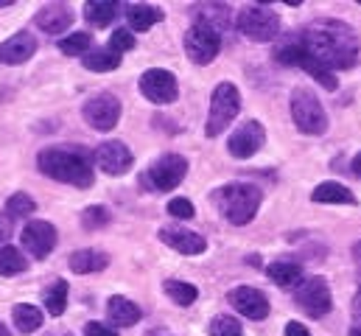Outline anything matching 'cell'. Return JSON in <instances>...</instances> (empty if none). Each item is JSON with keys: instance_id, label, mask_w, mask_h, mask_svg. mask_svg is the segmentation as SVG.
I'll list each match as a JSON object with an SVG mask.
<instances>
[{"instance_id": "6da1fadb", "label": "cell", "mask_w": 361, "mask_h": 336, "mask_svg": "<svg viewBox=\"0 0 361 336\" xmlns=\"http://www.w3.org/2000/svg\"><path fill=\"white\" fill-rule=\"evenodd\" d=\"M305 51L331 71H350L359 62V37L342 20H317L300 34Z\"/></svg>"}, {"instance_id": "7c38bea8", "label": "cell", "mask_w": 361, "mask_h": 336, "mask_svg": "<svg viewBox=\"0 0 361 336\" xmlns=\"http://www.w3.org/2000/svg\"><path fill=\"white\" fill-rule=\"evenodd\" d=\"M230 306L241 314V317H250L252 323H261L269 317V300L264 292L252 289V286H235L230 294H227Z\"/></svg>"}, {"instance_id": "b9f144b4", "label": "cell", "mask_w": 361, "mask_h": 336, "mask_svg": "<svg viewBox=\"0 0 361 336\" xmlns=\"http://www.w3.org/2000/svg\"><path fill=\"white\" fill-rule=\"evenodd\" d=\"M350 171H353L356 176H361V152L356 155V157H353V163H350Z\"/></svg>"}, {"instance_id": "ba28073f", "label": "cell", "mask_w": 361, "mask_h": 336, "mask_svg": "<svg viewBox=\"0 0 361 336\" xmlns=\"http://www.w3.org/2000/svg\"><path fill=\"white\" fill-rule=\"evenodd\" d=\"M188 174V160L182 155H163L154 160L149 171L140 176V182L152 191H174Z\"/></svg>"}, {"instance_id": "4316f807", "label": "cell", "mask_w": 361, "mask_h": 336, "mask_svg": "<svg viewBox=\"0 0 361 336\" xmlns=\"http://www.w3.org/2000/svg\"><path fill=\"white\" fill-rule=\"evenodd\" d=\"M118 14V3L115 0H92L85 6V20L95 28H106Z\"/></svg>"}, {"instance_id": "4fadbf2b", "label": "cell", "mask_w": 361, "mask_h": 336, "mask_svg": "<svg viewBox=\"0 0 361 336\" xmlns=\"http://www.w3.org/2000/svg\"><path fill=\"white\" fill-rule=\"evenodd\" d=\"M56 241H59V236H56V227L51 222L37 219V222H28L23 227V250L31 252V258H39V260L48 258L56 247Z\"/></svg>"}, {"instance_id": "2e32d148", "label": "cell", "mask_w": 361, "mask_h": 336, "mask_svg": "<svg viewBox=\"0 0 361 336\" xmlns=\"http://www.w3.org/2000/svg\"><path fill=\"white\" fill-rule=\"evenodd\" d=\"M160 241L169 244L171 250H177L180 255H202L207 250V241L199 233L185 230V227H163L160 230Z\"/></svg>"}, {"instance_id": "8d00e7d4", "label": "cell", "mask_w": 361, "mask_h": 336, "mask_svg": "<svg viewBox=\"0 0 361 336\" xmlns=\"http://www.w3.org/2000/svg\"><path fill=\"white\" fill-rule=\"evenodd\" d=\"M169 213L174 216V219H193V205H190V199H185V196H177V199H171L169 202Z\"/></svg>"}, {"instance_id": "30bf717a", "label": "cell", "mask_w": 361, "mask_h": 336, "mask_svg": "<svg viewBox=\"0 0 361 336\" xmlns=\"http://www.w3.org/2000/svg\"><path fill=\"white\" fill-rule=\"evenodd\" d=\"M82 115L95 132H109L121 121V101L112 92H98L82 107Z\"/></svg>"}, {"instance_id": "52a82bcc", "label": "cell", "mask_w": 361, "mask_h": 336, "mask_svg": "<svg viewBox=\"0 0 361 336\" xmlns=\"http://www.w3.org/2000/svg\"><path fill=\"white\" fill-rule=\"evenodd\" d=\"M221 51V34L204 23H193L185 34V54L193 65H210Z\"/></svg>"}, {"instance_id": "f1b7e54d", "label": "cell", "mask_w": 361, "mask_h": 336, "mask_svg": "<svg viewBox=\"0 0 361 336\" xmlns=\"http://www.w3.org/2000/svg\"><path fill=\"white\" fill-rule=\"evenodd\" d=\"M25 269H28V258L23 255V250H17L11 244L0 247V275L3 277H14V275H20Z\"/></svg>"}, {"instance_id": "ac0fdd59", "label": "cell", "mask_w": 361, "mask_h": 336, "mask_svg": "<svg viewBox=\"0 0 361 336\" xmlns=\"http://www.w3.org/2000/svg\"><path fill=\"white\" fill-rule=\"evenodd\" d=\"M34 23L45 31V34H62L68 25H73V8L68 3H48L37 11Z\"/></svg>"}, {"instance_id": "277c9868", "label": "cell", "mask_w": 361, "mask_h": 336, "mask_svg": "<svg viewBox=\"0 0 361 336\" xmlns=\"http://www.w3.org/2000/svg\"><path fill=\"white\" fill-rule=\"evenodd\" d=\"M238 109H241V92H238V87L233 82L216 84V90L210 95V112H207L204 135L207 138H219L233 124V118L238 115Z\"/></svg>"}, {"instance_id": "1f68e13d", "label": "cell", "mask_w": 361, "mask_h": 336, "mask_svg": "<svg viewBox=\"0 0 361 336\" xmlns=\"http://www.w3.org/2000/svg\"><path fill=\"white\" fill-rule=\"evenodd\" d=\"M90 48H92V37L87 31H76V34H71V37H65L59 42V51L65 56H85Z\"/></svg>"}, {"instance_id": "d6986e66", "label": "cell", "mask_w": 361, "mask_h": 336, "mask_svg": "<svg viewBox=\"0 0 361 336\" xmlns=\"http://www.w3.org/2000/svg\"><path fill=\"white\" fill-rule=\"evenodd\" d=\"M106 317H109V323L118 325V328H132V325L140 323L143 314H140V308H137L132 300L115 294V297H109V303H106Z\"/></svg>"}, {"instance_id": "d6a6232c", "label": "cell", "mask_w": 361, "mask_h": 336, "mask_svg": "<svg viewBox=\"0 0 361 336\" xmlns=\"http://www.w3.org/2000/svg\"><path fill=\"white\" fill-rule=\"evenodd\" d=\"M34 199L28 196V193H11L8 199H6V216L8 219H25V216H31L34 213Z\"/></svg>"}, {"instance_id": "3957f363", "label": "cell", "mask_w": 361, "mask_h": 336, "mask_svg": "<svg viewBox=\"0 0 361 336\" xmlns=\"http://www.w3.org/2000/svg\"><path fill=\"white\" fill-rule=\"evenodd\" d=\"M213 202L219 205V210L224 213V219L235 227L241 224H250L264 202V193L258 185H250V182H233V185H224L219 191H213Z\"/></svg>"}, {"instance_id": "83f0119b", "label": "cell", "mask_w": 361, "mask_h": 336, "mask_svg": "<svg viewBox=\"0 0 361 336\" xmlns=\"http://www.w3.org/2000/svg\"><path fill=\"white\" fill-rule=\"evenodd\" d=\"M68 308V280H54L48 289H45V311L51 317H62Z\"/></svg>"}, {"instance_id": "cb8c5ba5", "label": "cell", "mask_w": 361, "mask_h": 336, "mask_svg": "<svg viewBox=\"0 0 361 336\" xmlns=\"http://www.w3.org/2000/svg\"><path fill=\"white\" fill-rule=\"evenodd\" d=\"M85 68L92 73H109V71H118L121 68V54H115L109 45L104 48H90L85 56H82Z\"/></svg>"}, {"instance_id": "603a6c76", "label": "cell", "mask_w": 361, "mask_h": 336, "mask_svg": "<svg viewBox=\"0 0 361 336\" xmlns=\"http://www.w3.org/2000/svg\"><path fill=\"white\" fill-rule=\"evenodd\" d=\"M71 269L79 272V275H95V272H104L109 266V255L98 250H79L71 255Z\"/></svg>"}, {"instance_id": "5b68a950", "label": "cell", "mask_w": 361, "mask_h": 336, "mask_svg": "<svg viewBox=\"0 0 361 336\" xmlns=\"http://www.w3.org/2000/svg\"><path fill=\"white\" fill-rule=\"evenodd\" d=\"M291 121L305 135H322L328 129V115H325V107L319 104L317 92H311L305 87H297L291 92Z\"/></svg>"}, {"instance_id": "8992f818", "label": "cell", "mask_w": 361, "mask_h": 336, "mask_svg": "<svg viewBox=\"0 0 361 336\" xmlns=\"http://www.w3.org/2000/svg\"><path fill=\"white\" fill-rule=\"evenodd\" d=\"M235 25L244 37L255 40V42H269L280 34V17L277 11H271L269 6L258 3V6H247L238 11Z\"/></svg>"}, {"instance_id": "7bdbcfd3", "label": "cell", "mask_w": 361, "mask_h": 336, "mask_svg": "<svg viewBox=\"0 0 361 336\" xmlns=\"http://www.w3.org/2000/svg\"><path fill=\"white\" fill-rule=\"evenodd\" d=\"M353 260L361 266V241H356V244H353Z\"/></svg>"}, {"instance_id": "4dcf8cb0", "label": "cell", "mask_w": 361, "mask_h": 336, "mask_svg": "<svg viewBox=\"0 0 361 336\" xmlns=\"http://www.w3.org/2000/svg\"><path fill=\"white\" fill-rule=\"evenodd\" d=\"M163 289H166V294H169L177 306H193L196 297H199V289L190 286V283H182V280H166Z\"/></svg>"}, {"instance_id": "e575fe53", "label": "cell", "mask_w": 361, "mask_h": 336, "mask_svg": "<svg viewBox=\"0 0 361 336\" xmlns=\"http://www.w3.org/2000/svg\"><path fill=\"white\" fill-rule=\"evenodd\" d=\"M109 210L104 208V205H92V208H87L85 213H82V224L87 227V230H98V227H106L109 224Z\"/></svg>"}, {"instance_id": "7a4b0ae2", "label": "cell", "mask_w": 361, "mask_h": 336, "mask_svg": "<svg viewBox=\"0 0 361 336\" xmlns=\"http://www.w3.org/2000/svg\"><path fill=\"white\" fill-rule=\"evenodd\" d=\"M37 166L45 176L65 182V185H76V188H90L92 185V163L85 157V152L79 149H68V146H51L42 149L37 157Z\"/></svg>"}, {"instance_id": "8fae6325", "label": "cell", "mask_w": 361, "mask_h": 336, "mask_svg": "<svg viewBox=\"0 0 361 336\" xmlns=\"http://www.w3.org/2000/svg\"><path fill=\"white\" fill-rule=\"evenodd\" d=\"M140 92L152 104H171L180 95V84L174 79V73H169L163 68H152L140 76Z\"/></svg>"}, {"instance_id": "836d02e7", "label": "cell", "mask_w": 361, "mask_h": 336, "mask_svg": "<svg viewBox=\"0 0 361 336\" xmlns=\"http://www.w3.org/2000/svg\"><path fill=\"white\" fill-rule=\"evenodd\" d=\"M210 336H244V331H241V323H238L235 317L219 314V317L210 323Z\"/></svg>"}, {"instance_id": "f6af8a7d", "label": "cell", "mask_w": 361, "mask_h": 336, "mask_svg": "<svg viewBox=\"0 0 361 336\" xmlns=\"http://www.w3.org/2000/svg\"><path fill=\"white\" fill-rule=\"evenodd\" d=\"M350 336H361V328H350Z\"/></svg>"}, {"instance_id": "d4e9b609", "label": "cell", "mask_w": 361, "mask_h": 336, "mask_svg": "<svg viewBox=\"0 0 361 336\" xmlns=\"http://www.w3.org/2000/svg\"><path fill=\"white\" fill-rule=\"evenodd\" d=\"M11 317H14V328H17L20 334H34V331H39L42 323H45L42 311H39L37 306H31V303H17L14 311H11Z\"/></svg>"}, {"instance_id": "7402d4cb", "label": "cell", "mask_w": 361, "mask_h": 336, "mask_svg": "<svg viewBox=\"0 0 361 336\" xmlns=\"http://www.w3.org/2000/svg\"><path fill=\"white\" fill-rule=\"evenodd\" d=\"M314 202L319 205H356V196L350 188H345L342 182H319L311 193Z\"/></svg>"}, {"instance_id": "60d3db41", "label": "cell", "mask_w": 361, "mask_h": 336, "mask_svg": "<svg viewBox=\"0 0 361 336\" xmlns=\"http://www.w3.org/2000/svg\"><path fill=\"white\" fill-rule=\"evenodd\" d=\"M353 328H361V286L359 292H356V297H353Z\"/></svg>"}, {"instance_id": "9a60e30c", "label": "cell", "mask_w": 361, "mask_h": 336, "mask_svg": "<svg viewBox=\"0 0 361 336\" xmlns=\"http://www.w3.org/2000/svg\"><path fill=\"white\" fill-rule=\"evenodd\" d=\"M92 160H95V166L101 168L104 174H109V176L126 174V171L132 168V163H135L129 146H123L121 140H106V143H101V146L95 149Z\"/></svg>"}, {"instance_id": "ffe728a7", "label": "cell", "mask_w": 361, "mask_h": 336, "mask_svg": "<svg viewBox=\"0 0 361 336\" xmlns=\"http://www.w3.org/2000/svg\"><path fill=\"white\" fill-rule=\"evenodd\" d=\"M163 17H166L163 8L149 6V3H132V6L126 8V23H129L132 31H149V28L157 25Z\"/></svg>"}, {"instance_id": "f35d334b", "label": "cell", "mask_w": 361, "mask_h": 336, "mask_svg": "<svg viewBox=\"0 0 361 336\" xmlns=\"http://www.w3.org/2000/svg\"><path fill=\"white\" fill-rule=\"evenodd\" d=\"M8 239H11V219L8 216H0V247L8 244Z\"/></svg>"}, {"instance_id": "bcb514c9", "label": "cell", "mask_w": 361, "mask_h": 336, "mask_svg": "<svg viewBox=\"0 0 361 336\" xmlns=\"http://www.w3.org/2000/svg\"><path fill=\"white\" fill-rule=\"evenodd\" d=\"M0 6H11V0H0Z\"/></svg>"}, {"instance_id": "d590c367", "label": "cell", "mask_w": 361, "mask_h": 336, "mask_svg": "<svg viewBox=\"0 0 361 336\" xmlns=\"http://www.w3.org/2000/svg\"><path fill=\"white\" fill-rule=\"evenodd\" d=\"M109 48H112L115 54L132 51V48H135V34H132L129 28H115L112 37H109Z\"/></svg>"}, {"instance_id": "e0dca14e", "label": "cell", "mask_w": 361, "mask_h": 336, "mask_svg": "<svg viewBox=\"0 0 361 336\" xmlns=\"http://www.w3.org/2000/svg\"><path fill=\"white\" fill-rule=\"evenodd\" d=\"M37 54V40L28 31H20L14 37H8L0 45V65H23Z\"/></svg>"}, {"instance_id": "f546056e", "label": "cell", "mask_w": 361, "mask_h": 336, "mask_svg": "<svg viewBox=\"0 0 361 336\" xmlns=\"http://www.w3.org/2000/svg\"><path fill=\"white\" fill-rule=\"evenodd\" d=\"M196 23H204L210 28H224L230 23V11L227 6H219V3H207V6H199L196 8Z\"/></svg>"}, {"instance_id": "ee69618b", "label": "cell", "mask_w": 361, "mask_h": 336, "mask_svg": "<svg viewBox=\"0 0 361 336\" xmlns=\"http://www.w3.org/2000/svg\"><path fill=\"white\" fill-rule=\"evenodd\" d=\"M0 336H11V334H8V328H6L3 323H0Z\"/></svg>"}, {"instance_id": "484cf974", "label": "cell", "mask_w": 361, "mask_h": 336, "mask_svg": "<svg viewBox=\"0 0 361 336\" xmlns=\"http://www.w3.org/2000/svg\"><path fill=\"white\" fill-rule=\"evenodd\" d=\"M302 48H305V45H302ZM297 68H302L305 73H311L317 82L325 87V90H336V87H339V79H336V73H334L331 68H325L319 59H314L308 51H302V56H300V65H297Z\"/></svg>"}, {"instance_id": "44dd1931", "label": "cell", "mask_w": 361, "mask_h": 336, "mask_svg": "<svg viewBox=\"0 0 361 336\" xmlns=\"http://www.w3.org/2000/svg\"><path fill=\"white\" fill-rule=\"evenodd\" d=\"M269 280L280 289H297L302 283V266L294 260H274L267 269Z\"/></svg>"}, {"instance_id": "5bb4252c", "label": "cell", "mask_w": 361, "mask_h": 336, "mask_svg": "<svg viewBox=\"0 0 361 336\" xmlns=\"http://www.w3.org/2000/svg\"><path fill=\"white\" fill-rule=\"evenodd\" d=\"M264 140H267L264 126H261L258 121H247V124H241V126L233 132V138L227 140V149H230L233 157L247 160V157H252V155L261 152Z\"/></svg>"}, {"instance_id": "ab89813d", "label": "cell", "mask_w": 361, "mask_h": 336, "mask_svg": "<svg viewBox=\"0 0 361 336\" xmlns=\"http://www.w3.org/2000/svg\"><path fill=\"white\" fill-rule=\"evenodd\" d=\"M286 336H311V334H308V328L302 323H288L286 325Z\"/></svg>"}, {"instance_id": "74e56055", "label": "cell", "mask_w": 361, "mask_h": 336, "mask_svg": "<svg viewBox=\"0 0 361 336\" xmlns=\"http://www.w3.org/2000/svg\"><path fill=\"white\" fill-rule=\"evenodd\" d=\"M85 336H118L112 328H106L104 323H87L85 325Z\"/></svg>"}, {"instance_id": "9c48e42d", "label": "cell", "mask_w": 361, "mask_h": 336, "mask_svg": "<svg viewBox=\"0 0 361 336\" xmlns=\"http://www.w3.org/2000/svg\"><path fill=\"white\" fill-rule=\"evenodd\" d=\"M294 300H297V306H300L308 317H314V320L325 317V314L334 308L331 286H328L325 277H308V280H302V283L297 286V292H294Z\"/></svg>"}]
</instances>
